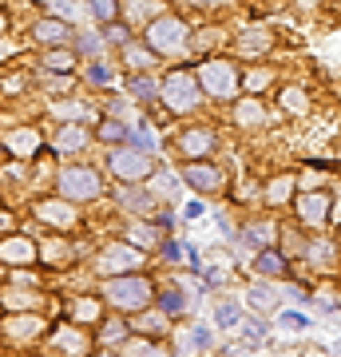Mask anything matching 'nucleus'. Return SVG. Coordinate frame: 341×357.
Wrapping results in <instances>:
<instances>
[{
	"label": "nucleus",
	"instance_id": "aec40b11",
	"mask_svg": "<svg viewBox=\"0 0 341 357\" xmlns=\"http://www.w3.org/2000/svg\"><path fill=\"white\" fill-rule=\"evenodd\" d=\"M119 48H123L127 64H135V68H151L155 64V52L151 48H139V44H131V40H127V44H119Z\"/></svg>",
	"mask_w": 341,
	"mask_h": 357
},
{
	"label": "nucleus",
	"instance_id": "de8ad7c7",
	"mask_svg": "<svg viewBox=\"0 0 341 357\" xmlns=\"http://www.w3.org/2000/svg\"><path fill=\"white\" fill-rule=\"evenodd\" d=\"M13 227V215H0V230H8Z\"/></svg>",
	"mask_w": 341,
	"mask_h": 357
},
{
	"label": "nucleus",
	"instance_id": "c03bdc74",
	"mask_svg": "<svg viewBox=\"0 0 341 357\" xmlns=\"http://www.w3.org/2000/svg\"><path fill=\"white\" fill-rule=\"evenodd\" d=\"M79 48H84V52H96V48H100V40L91 36V32H79Z\"/></svg>",
	"mask_w": 341,
	"mask_h": 357
},
{
	"label": "nucleus",
	"instance_id": "4be33fe9",
	"mask_svg": "<svg viewBox=\"0 0 341 357\" xmlns=\"http://www.w3.org/2000/svg\"><path fill=\"white\" fill-rule=\"evenodd\" d=\"M127 91H131V96H135V100H155V96H159V84H155V79H147V76H135L131 79V84H127Z\"/></svg>",
	"mask_w": 341,
	"mask_h": 357
},
{
	"label": "nucleus",
	"instance_id": "c85d7f7f",
	"mask_svg": "<svg viewBox=\"0 0 341 357\" xmlns=\"http://www.w3.org/2000/svg\"><path fill=\"white\" fill-rule=\"evenodd\" d=\"M305 258H310L314 266H321V262L333 258V246H329V243H310V246H305Z\"/></svg>",
	"mask_w": 341,
	"mask_h": 357
},
{
	"label": "nucleus",
	"instance_id": "a878e982",
	"mask_svg": "<svg viewBox=\"0 0 341 357\" xmlns=\"http://www.w3.org/2000/svg\"><path fill=\"white\" fill-rule=\"evenodd\" d=\"M282 107L302 115L305 107H310V103H305V91H302V88H286V91H282Z\"/></svg>",
	"mask_w": 341,
	"mask_h": 357
},
{
	"label": "nucleus",
	"instance_id": "8fccbe9b",
	"mask_svg": "<svg viewBox=\"0 0 341 357\" xmlns=\"http://www.w3.org/2000/svg\"><path fill=\"white\" fill-rule=\"evenodd\" d=\"M0 32H4V13H0Z\"/></svg>",
	"mask_w": 341,
	"mask_h": 357
},
{
	"label": "nucleus",
	"instance_id": "473e14b6",
	"mask_svg": "<svg viewBox=\"0 0 341 357\" xmlns=\"http://www.w3.org/2000/svg\"><path fill=\"white\" fill-rule=\"evenodd\" d=\"M96 318H100V302H91V298L76 302V321H96Z\"/></svg>",
	"mask_w": 341,
	"mask_h": 357
},
{
	"label": "nucleus",
	"instance_id": "c9c22d12",
	"mask_svg": "<svg viewBox=\"0 0 341 357\" xmlns=\"http://www.w3.org/2000/svg\"><path fill=\"white\" fill-rule=\"evenodd\" d=\"M8 330H13L16 337H28V333L40 330V321H36V318H13V326H8Z\"/></svg>",
	"mask_w": 341,
	"mask_h": 357
},
{
	"label": "nucleus",
	"instance_id": "a18cd8bd",
	"mask_svg": "<svg viewBox=\"0 0 341 357\" xmlns=\"http://www.w3.org/2000/svg\"><path fill=\"white\" fill-rule=\"evenodd\" d=\"M262 333H266V326H262V321H246V337H250V342H258Z\"/></svg>",
	"mask_w": 341,
	"mask_h": 357
},
{
	"label": "nucleus",
	"instance_id": "1a4fd4ad",
	"mask_svg": "<svg viewBox=\"0 0 341 357\" xmlns=\"http://www.w3.org/2000/svg\"><path fill=\"white\" fill-rule=\"evenodd\" d=\"M36 218H44L48 227H76V206L72 199H48L36 206Z\"/></svg>",
	"mask_w": 341,
	"mask_h": 357
},
{
	"label": "nucleus",
	"instance_id": "7c9ffc66",
	"mask_svg": "<svg viewBox=\"0 0 341 357\" xmlns=\"http://www.w3.org/2000/svg\"><path fill=\"white\" fill-rule=\"evenodd\" d=\"M242 84H246L250 91H262L266 84H270V68H254V72H246V76H242Z\"/></svg>",
	"mask_w": 341,
	"mask_h": 357
},
{
	"label": "nucleus",
	"instance_id": "79ce46f5",
	"mask_svg": "<svg viewBox=\"0 0 341 357\" xmlns=\"http://www.w3.org/2000/svg\"><path fill=\"white\" fill-rule=\"evenodd\" d=\"M123 333H127V326H123V321H112V326H107V330L100 333V342H119Z\"/></svg>",
	"mask_w": 341,
	"mask_h": 357
},
{
	"label": "nucleus",
	"instance_id": "412c9836",
	"mask_svg": "<svg viewBox=\"0 0 341 357\" xmlns=\"http://www.w3.org/2000/svg\"><path fill=\"white\" fill-rule=\"evenodd\" d=\"M84 143H88L84 128H60V135H56V147H60V151H79Z\"/></svg>",
	"mask_w": 341,
	"mask_h": 357
},
{
	"label": "nucleus",
	"instance_id": "58836bf2",
	"mask_svg": "<svg viewBox=\"0 0 341 357\" xmlns=\"http://www.w3.org/2000/svg\"><path fill=\"white\" fill-rule=\"evenodd\" d=\"M187 342H190V345H199V349H211V342H215V337H211V330H190V333H187Z\"/></svg>",
	"mask_w": 341,
	"mask_h": 357
},
{
	"label": "nucleus",
	"instance_id": "f03ea898",
	"mask_svg": "<svg viewBox=\"0 0 341 357\" xmlns=\"http://www.w3.org/2000/svg\"><path fill=\"white\" fill-rule=\"evenodd\" d=\"M159 96H163L167 103V112H175V115H187L195 112L202 103V84L195 72H187V68H175V72H167L163 84H159Z\"/></svg>",
	"mask_w": 341,
	"mask_h": 357
},
{
	"label": "nucleus",
	"instance_id": "37998d69",
	"mask_svg": "<svg viewBox=\"0 0 341 357\" xmlns=\"http://www.w3.org/2000/svg\"><path fill=\"white\" fill-rule=\"evenodd\" d=\"M190 4H195V8H230L234 0H190Z\"/></svg>",
	"mask_w": 341,
	"mask_h": 357
},
{
	"label": "nucleus",
	"instance_id": "4c0bfd02",
	"mask_svg": "<svg viewBox=\"0 0 341 357\" xmlns=\"http://www.w3.org/2000/svg\"><path fill=\"white\" fill-rule=\"evenodd\" d=\"M139 330H147V333H159V330H167V321H163V314H147V318L139 321Z\"/></svg>",
	"mask_w": 341,
	"mask_h": 357
},
{
	"label": "nucleus",
	"instance_id": "9d476101",
	"mask_svg": "<svg viewBox=\"0 0 341 357\" xmlns=\"http://www.w3.org/2000/svg\"><path fill=\"white\" fill-rule=\"evenodd\" d=\"M254 274H262V278H286V274H290V262H286L282 250L262 246V250L254 255Z\"/></svg>",
	"mask_w": 341,
	"mask_h": 357
},
{
	"label": "nucleus",
	"instance_id": "4468645a",
	"mask_svg": "<svg viewBox=\"0 0 341 357\" xmlns=\"http://www.w3.org/2000/svg\"><path fill=\"white\" fill-rule=\"evenodd\" d=\"M32 36L44 40V44H63V40L72 36V24H68V20H56V16H48V20H36Z\"/></svg>",
	"mask_w": 341,
	"mask_h": 357
},
{
	"label": "nucleus",
	"instance_id": "2f4dec72",
	"mask_svg": "<svg viewBox=\"0 0 341 357\" xmlns=\"http://www.w3.org/2000/svg\"><path fill=\"white\" fill-rule=\"evenodd\" d=\"M274 302H278V298H274L270 290H262V286H254L250 290V306L254 310H274Z\"/></svg>",
	"mask_w": 341,
	"mask_h": 357
},
{
	"label": "nucleus",
	"instance_id": "f3484780",
	"mask_svg": "<svg viewBox=\"0 0 341 357\" xmlns=\"http://www.w3.org/2000/svg\"><path fill=\"white\" fill-rule=\"evenodd\" d=\"M290 195H294V175H278V178H270V183H266V203H270V206L290 203Z\"/></svg>",
	"mask_w": 341,
	"mask_h": 357
},
{
	"label": "nucleus",
	"instance_id": "2eb2a0df",
	"mask_svg": "<svg viewBox=\"0 0 341 357\" xmlns=\"http://www.w3.org/2000/svg\"><path fill=\"white\" fill-rule=\"evenodd\" d=\"M147 16H163V0H123V20L127 24H139Z\"/></svg>",
	"mask_w": 341,
	"mask_h": 357
},
{
	"label": "nucleus",
	"instance_id": "e433bc0d",
	"mask_svg": "<svg viewBox=\"0 0 341 357\" xmlns=\"http://www.w3.org/2000/svg\"><path fill=\"white\" fill-rule=\"evenodd\" d=\"M159 306H163V314H179V310H183V294L167 290L163 298H159Z\"/></svg>",
	"mask_w": 341,
	"mask_h": 357
},
{
	"label": "nucleus",
	"instance_id": "dca6fc26",
	"mask_svg": "<svg viewBox=\"0 0 341 357\" xmlns=\"http://www.w3.org/2000/svg\"><path fill=\"white\" fill-rule=\"evenodd\" d=\"M270 44H274V36H270V28H246V32L238 36V52H246V56L270 52Z\"/></svg>",
	"mask_w": 341,
	"mask_h": 357
},
{
	"label": "nucleus",
	"instance_id": "09e8293b",
	"mask_svg": "<svg viewBox=\"0 0 341 357\" xmlns=\"http://www.w3.org/2000/svg\"><path fill=\"white\" fill-rule=\"evenodd\" d=\"M4 56H8V44H0V60H4Z\"/></svg>",
	"mask_w": 341,
	"mask_h": 357
},
{
	"label": "nucleus",
	"instance_id": "b1692460",
	"mask_svg": "<svg viewBox=\"0 0 341 357\" xmlns=\"http://www.w3.org/2000/svg\"><path fill=\"white\" fill-rule=\"evenodd\" d=\"M8 147L20 151V155H28V151H36L40 147V139H36V131H16V135H8Z\"/></svg>",
	"mask_w": 341,
	"mask_h": 357
},
{
	"label": "nucleus",
	"instance_id": "cd10ccee",
	"mask_svg": "<svg viewBox=\"0 0 341 357\" xmlns=\"http://www.w3.org/2000/svg\"><path fill=\"white\" fill-rule=\"evenodd\" d=\"M215 321L222 326V330H230V326H238V306H234V302H222V306L215 310Z\"/></svg>",
	"mask_w": 341,
	"mask_h": 357
},
{
	"label": "nucleus",
	"instance_id": "f704fd0d",
	"mask_svg": "<svg viewBox=\"0 0 341 357\" xmlns=\"http://www.w3.org/2000/svg\"><path fill=\"white\" fill-rule=\"evenodd\" d=\"M163 258L167 262H195V258L187 255V246H179V243H163Z\"/></svg>",
	"mask_w": 341,
	"mask_h": 357
},
{
	"label": "nucleus",
	"instance_id": "39448f33",
	"mask_svg": "<svg viewBox=\"0 0 341 357\" xmlns=\"http://www.w3.org/2000/svg\"><path fill=\"white\" fill-rule=\"evenodd\" d=\"M107 167H112L115 178H123V183H143V178L155 171L151 155L143 151V147H135V143H123V147H115L112 155H107Z\"/></svg>",
	"mask_w": 341,
	"mask_h": 357
},
{
	"label": "nucleus",
	"instance_id": "a211bd4d",
	"mask_svg": "<svg viewBox=\"0 0 341 357\" xmlns=\"http://www.w3.org/2000/svg\"><path fill=\"white\" fill-rule=\"evenodd\" d=\"M234 119H238L242 128H258L266 119V112H262V103L258 100H238V107H234Z\"/></svg>",
	"mask_w": 341,
	"mask_h": 357
},
{
	"label": "nucleus",
	"instance_id": "f8f14e48",
	"mask_svg": "<svg viewBox=\"0 0 341 357\" xmlns=\"http://www.w3.org/2000/svg\"><path fill=\"white\" fill-rule=\"evenodd\" d=\"M183 178H187L195 191H215L218 183H222V175H218L215 167H206V163H187L183 167Z\"/></svg>",
	"mask_w": 341,
	"mask_h": 357
},
{
	"label": "nucleus",
	"instance_id": "0eeeda50",
	"mask_svg": "<svg viewBox=\"0 0 341 357\" xmlns=\"http://www.w3.org/2000/svg\"><path fill=\"white\" fill-rule=\"evenodd\" d=\"M147 258H143L139 246H131V238L127 243H112V246H103V255L96 258V266H100V274H131V270H139Z\"/></svg>",
	"mask_w": 341,
	"mask_h": 357
},
{
	"label": "nucleus",
	"instance_id": "49530a36",
	"mask_svg": "<svg viewBox=\"0 0 341 357\" xmlns=\"http://www.w3.org/2000/svg\"><path fill=\"white\" fill-rule=\"evenodd\" d=\"M202 215V203H187V218H199Z\"/></svg>",
	"mask_w": 341,
	"mask_h": 357
},
{
	"label": "nucleus",
	"instance_id": "ea45409f",
	"mask_svg": "<svg viewBox=\"0 0 341 357\" xmlns=\"http://www.w3.org/2000/svg\"><path fill=\"white\" fill-rule=\"evenodd\" d=\"M127 36H131V32H127V24H107V40H112V44H127Z\"/></svg>",
	"mask_w": 341,
	"mask_h": 357
},
{
	"label": "nucleus",
	"instance_id": "6e6552de",
	"mask_svg": "<svg viewBox=\"0 0 341 357\" xmlns=\"http://www.w3.org/2000/svg\"><path fill=\"white\" fill-rule=\"evenodd\" d=\"M298 218H302L310 230H321L329 218V206H333V195L329 191H310V195H298Z\"/></svg>",
	"mask_w": 341,
	"mask_h": 357
},
{
	"label": "nucleus",
	"instance_id": "a19ab883",
	"mask_svg": "<svg viewBox=\"0 0 341 357\" xmlns=\"http://www.w3.org/2000/svg\"><path fill=\"white\" fill-rule=\"evenodd\" d=\"M123 199H127V203H135V211H151V199H147V191H127Z\"/></svg>",
	"mask_w": 341,
	"mask_h": 357
},
{
	"label": "nucleus",
	"instance_id": "ddd939ff",
	"mask_svg": "<svg viewBox=\"0 0 341 357\" xmlns=\"http://www.w3.org/2000/svg\"><path fill=\"white\" fill-rule=\"evenodd\" d=\"M0 258L13 262V266L36 262V243H28V238H4V243H0Z\"/></svg>",
	"mask_w": 341,
	"mask_h": 357
},
{
	"label": "nucleus",
	"instance_id": "5701e85b",
	"mask_svg": "<svg viewBox=\"0 0 341 357\" xmlns=\"http://www.w3.org/2000/svg\"><path fill=\"white\" fill-rule=\"evenodd\" d=\"M44 68H52V72H72V68H76V56L63 52V48H56V52L44 56Z\"/></svg>",
	"mask_w": 341,
	"mask_h": 357
},
{
	"label": "nucleus",
	"instance_id": "393cba45",
	"mask_svg": "<svg viewBox=\"0 0 341 357\" xmlns=\"http://www.w3.org/2000/svg\"><path fill=\"white\" fill-rule=\"evenodd\" d=\"M91 4V16L100 20V24H112L115 16H119V8H115V0H88Z\"/></svg>",
	"mask_w": 341,
	"mask_h": 357
},
{
	"label": "nucleus",
	"instance_id": "c756f323",
	"mask_svg": "<svg viewBox=\"0 0 341 357\" xmlns=\"http://www.w3.org/2000/svg\"><path fill=\"white\" fill-rule=\"evenodd\" d=\"M246 243H254V246H258V243L270 246V243H274V230L266 227V222H254V227L246 230Z\"/></svg>",
	"mask_w": 341,
	"mask_h": 357
},
{
	"label": "nucleus",
	"instance_id": "72a5a7b5",
	"mask_svg": "<svg viewBox=\"0 0 341 357\" xmlns=\"http://www.w3.org/2000/svg\"><path fill=\"white\" fill-rule=\"evenodd\" d=\"M88 79H91V84H112V79H115V72H112L107 64H100V60H96V64L88 68Z\"/></svg>",
	"mask_w": 341,
	"mask_h": 357
},
{
	"label": "nucleus",
	"instance_id": "7ed1b4c3",
	"mask_svg": "<svg viewBox=\"0 0 341 357\" xmlns=\"http://www.w3.org/2000/svg\"><path fill=\"white\" fill-rule=\"evenodd\" d=\"M143 44H147L155 56H179V52L190 48V32H187V24H183L179 16L163 13V16H155L151 24H147Z\"/></svg>",
	"mask_w": 341,
	"mask_h": 357
},
{
	"label": "nucleus",
	"instance_id": "f257e3e1",
	"mask_svg": "<svg viewBox=\"0 0 341 357\" xmlns=\"http://www.w3.org/2000/svg\"><path fill=\"white\" fill-rule=\"evenodd\" d=\"M103 298H107L115 310H123V314H139V310L151 302V282L143 278L139 270H131V274H112L107 286H103Z\"/></svg>",
	"mask_w": 341,
	"mask_h": 357
},
{
	"label": "nucleus",
	"instance_id": "20e7f679",
	"mask_svg": "<svg viewBox=\"0 0 341 357\" xmlns=\"http://www.w3.org/2000/svg\"><path fill=\"white\" fill-rule=\"evenodd\" d=\"M199 84L206 96H215V100H234L242 88V72L230 60H202L199 64Z\"/></svg>",
	"mask_w": 341,
	"mask_h": 357
},
{
	"label": "nucleus",
	"instance_id": "6ab92c4d",
	"mask_svg": "<svg viewBox=\"0 0 341 357\" xmlns=\"http://www.w3.org/2000/svg\"><path fill=\"white\" fill-rule=\"evenodd\" d=\"M100 139L103 143H127L131 139V128L119 123V119H100Z\"/></svg>",
	"mask_w": 341,
	"mask_h": 357
},
{
	"label": "nucleus",
	"instance_id": "bb28decb",
	"mask_svg": "<svg viewBox=\"0 0 341 357\" xmlns=\"http://www.w3.org/2000/svg\"><path fill=\"white\" fill-rule=\"evenodd\" d=\"M278 326H282V330L302 333V330H310V318H305V314H298V310H286V314L278 318Z\"/></svg>",
	"mask_w": 341,
	"mask_h": 357
},
{
	"label": "nucleus",
	"instance_id": "9b49d317",
	"mask_svg": "<svg viewBox=\"0 0 341 357\" xmlns=\"http://www.w3.org/2000/svg\"><path fill=\"white\" fill-rule=\"evenodd\" d=\"M215 131L211 128H190L183 139H179V147H183V155L187 159H199V155H206V151H215Z\"/></svg>",
	"mask_w": 341,
	"mask_h": 357
},
{
	"label": "nucleus",
	"instance_id": "423d86ee",
	"mask_svg": "<svg viewBox=\"0 0 341 357\" xmlns=\"http://www.w3.org/2000/svg\"><path fill=\"white\" fill-rule=\"evenodd\" d=\"M60 195H63V199H72V203L100 199V195H103L100 171H91V167H68V171H60Z\"/></svg>",
	"mask_w": 341,
	"mask_h": 357
}]
</instances>
